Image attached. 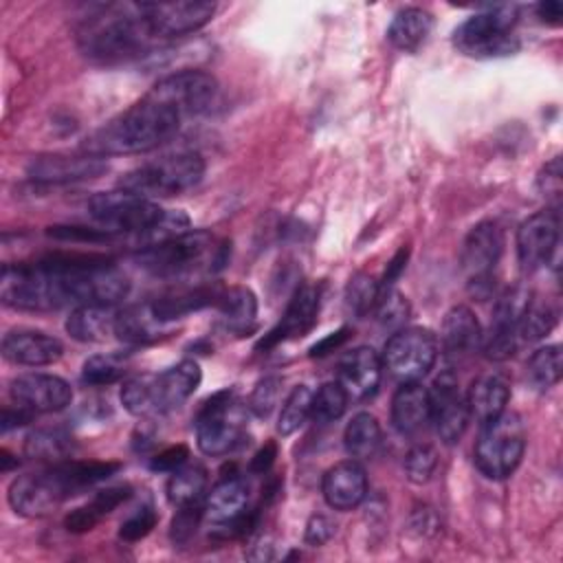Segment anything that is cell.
I'll list each match as a JSON object with an SVG mask.
<instances>
[{
  "instance_id": "obj_1",
  "label": "cell",
  "mask_w": 563,
  "mask_h": 563,
  "mask_svg": "<svg viewBox=\"0 0 563 563\" xmlns=\"http://www.w3.org/2000/svg\"><path fill=\"white\" fill-rule=\"evenodd\" d=\"M183 114L167 101L147 92L141 101L103 123L84 141V152L92 156L141 154L167 143L180 128Z\"/></svg>"
},
{
  "instance_id": "obj_2",
  "label": "cell",
  "mask_w": 563,
  "mask_h": 563,
  "mask_svg": "<svg viewBox=\"0 0 563 563\" xmlns=\"http://www.w3.org/2000/svg\"><path fill=\"white\" fill-rule=\"evenodd\" d=\"M77 40L86 57L103 64L136 59L161 42L141 2L99 7L84 20Z\"/></svg>"
},
{
  "instance_id": "obj_3",
  "label": "cell",
  "mask_w": 563,
  "mask_h": 563,
  "mask_svg": "<svg viewBox=\"0 0 563 563\" xmlns=\"http://www.w3.org/2000/svg\"><path fill=\"white\" fill-rule=\"evenodd\" d=\"M229 246L216 244L209 231H185L169 240L143 246L136 262L143 271L158 277H183L202 266L220 268L227 262Z\"/></svg>"
},
{
  "instance_id": "obj_4",
  "label": "cell",
  "mask_w": 563,
  "mask_h": 563,
  "mask_svg": "<svg viewBox=\"0 0 563 563\" xmlns=\"http://www.w3.org/2000/svg\"><path fill=\"white\" fill-rule=\"evenodd\" d=\"M0 299L15 310H57L73 303L68 275L53 273L40 262L4 264L0 273Z\"/></svg>"
},
{
  "instance_id": "obj_5",
  "label": "cell",
  "mask_w": 563,
  "mask_h": 563,
  "mask_svg": "<svg viewBox=\"0 0 563 563\" xmlns=\"http://www.w3.org/2000/svg\"><path fill=\"white\" fill-rule=\"evenodd\" d=\"M205 174V161L198 152H176L130 169L119 189L143 198H169L194 189Z\"/></svg>"
},
{
  "instance_id": "obj_6",
  "label": "cell",
  "mask_w": 563,
  "mask_h": 563,
  "mask_svg": "<svg viewBox=\"0 0 563 563\" xmlns=\"http://www.w3.org/2000/svg\"><path fill=\"white\" fill-rule=\"evenodd\" d=\"M517 13L512 7H488L466 18L453 33V44L460 53L477 59L506 57L519 51L515 35Z\"/></svg>"
},
{
  "instance_id": "obj_7",
  "label": "cell",
  "mask_w": 563,
  "mask_h": 563,
  "mask_svg": "<svg viewBox=\"0 0 563 563\" xmlns=\"http://www.w3.org/2000/svg\"><path fill=\"white\" fill-rule=\"evenodd\" d=\"M526 451V429L517 413L504 411L482 424L475 442V466L488 479H504L515 473Z\"/></svg>"
},
{
  "instance_id": "obj_8",
  "label": "cell",
  "mask_w": 563,
  "mask_h": 563,
  "mask_svg": "<svg viewBox=\"0 0 563 563\" xmlns=\"http://www.w3.org/2000/svg\"><path fill=\"white\" fill-rule=\"evenodd\" d=\"M246 431V413L231 389L213 394L196 413V440L205 455H227L235 451Z\"/></svg>"
},
{
  "instance_id": "obj_9",
  "label": "cell",
  "mask_w": 563,
  "mask_h": 563,
  "mask_svg": "<svg viewBox=\"0 0 563 563\" xmlns=\"http://www.w3.org/2000/svg\"><path fill=\"white\" fill-rule=\"evenodd\" d=\"M202 519L216 539L249 534L257 523V508L249 506V484L242 475H224L202 501Z\"/></svg>"
},
{
  "instance_id": "obj_10",
  "label": "cell",
  "mask_w": 563,
  "mask_h": 563,
  "mask_svg": "<svg viewBox=\"0 0 563 563\" xmlns=\"http://www.w3.org/2000/svg\"><path fill=\"white\" fill-rule=\"evenodd\" d=\"M88 209L99 227L108 233H134L139 238H145L150 231H154L167 213L154 200L125 189L92 196Z\"/></svg>"
},
{
  "instance_id": "obj_11",
  "label": "cell",
  "mask_w": 563,
  "mask_h": 563,
  "mask_svg": "<svg viewBox=\"0 0 563 563\" xmlns=\"http://www.w3.org/2000/svg\"><path fill=\"white\" fill-rule=\"evenodd\" d=\"M438 358V339L427 328L396 330L383 350V369L400 383H418Z\"/></svg>"
},
{
  "instance_id": "obj_12",
  "label": "cell",
  "mask_w": 563,
  "mask_h": 563,
  "mask_svg": "<svg viewBox=\"0 0 563 563\" xmlns=\"http://www.w3.org/2000/svg\"><path fill=\"white\" fill-rule=\"evenodd\" d=\"M504 251V235L497 222L484 220L475 224L462 244V271L468 277L471 292L486 299L493 290L490 277Z\"/></svg>"
},
{
  "instance_id": "obj_13",
  "label": "cell",
  "mask_w": 563,
  "mask_h": 563,
  "mask_svg": "<svg viewBox=\"0 0 563 563\" xmlns=\"http://www.w3.org/2000/svg\"><path fill=\"white\" fill-rule=\"evenodd\" d=\"M150 92L172 103L183 117H191L205 112L213 103L218 81L205 70H178L158 79Z\"/></svg>"
},
{
  "instance_id": "obj_14",
  "label": "cell",
  "mask_w": 563,
  "mask_h": 563,
  "mask_svg": "<svg viewBox=\"0 0 563 563\" xmlns=\"http://www.w3.org/2000/svg\"><path fill=\"white\" fill-rule=\"evenodd\" d=\"M530 292L521 286L508 288L495 303L488 334H482V347L488 358L504 361L515 354L519 341V319L530 301Z\"/></svg>"
},
{
  "instance_id": "obj_15",
  "label": "cell",
  "mask_w": 563,
  "mask_h": 563,
  "mask_svg": "<svg viewBox=\"0 0 563 563\" xmlns=\"http://www.w3.org/2000/svg\"><path fill=\"white\" fill-rule=\"evenodd\" d=\"M143 13L158 40L180 37L202 29L216 13V2L209 0H169L141 2Z\"/></svg>"
},
{
  "instance_id": "obj_16",
  "label": "cell",
  "mask_w": 563,
  "mask_h": 563,
  "mask_svg": "<svg viewBox=\"0 0 563 563\" xmlns=\"http://www.w3.org/2000/svg\"><path fill=\"white\" fill-rule=\"evenodd\" d=\"M431 422L444 444H455L466 431L471 420L466 398L457 389V380L451 372H442L429 389Z\"/></svg>"
},
{
  "instance_id": "obj_17",
  "label": "cell",
  "mask_w": 563,
  "mask_h": 563,
  "mask_svg": "<svg viewBox=\"0 0 563 563\" xmlns=\"http://www.w3.org/2000/svg\"><path fill=\"white\" fill-rule=\"evenodd\" d=\"M559 242V216L554 209H541L517 229V257L523 271L532 273L545 266Z\"/></svg>"
},
{
  "instance_id": "obj_18",
  "label": "cell",
  "mask_w": 563,
  "mask_h": 563,
  "mask_svg": "<svg viewBox=\"0 0 563 563\" xmlns=\"http://www.w3.org/2000/svg\"><path fill=\"white\" fill-rule=\"evenodd\" d=\"M11 400L31 413L62 411L73 400L70 385L55 374H22L9 383Z\"/></svg>"
},
{
  "instance_id": "obj_19",
  "label": "cell",
  "mask_w": 563,
  "mask_h": 563,
  "mask_svg": "<svg viewBox=\"0 0 563 563\" xmlns=\"http://www.w3.org/2000/svg\"><path fill=\"white\" fill-rule=\"evenodd\" d=\"M108 169V163L101 156L84 154V156H64L48 154L37 156L29 163V178L44 185H64L77 180H90L101 176Z\"/></svg>"
},
{
  "instance_id": "obj_20",
  "label": "cell",
  "mask_w": 563,
  "mask_h": 563,
  "mask_svg": "<svg viewBox=\"0 0 563 563\" xmlns=\"http://www.w3.org/2000/svg\"><path fill=\"white\" fill-rule=\"evenodd\" d=\"M319 288L312 284H301L297 286V290L292 292L286 312L282 317V321L266 332L260 343L255 345V350H271L277 343L286 341V339H297L303 336L317 321V312H319Z\"/></svg>"
},
{
  "instance_id": "obj_21",
  "label": "cell",
  "mask_w": 563,
  "mask_h": 563,
  "mask_svg": "<svg viewBox=\"0 0 563 563\" xmlns=\"http://www.w3.org/2000/svg\"><path fill=\"white\" fill-rule=\"evenodd\" d=\"M383 376V361L374 347L358 345L345 352L336 367V380L347 398L365 400L376 394Z\"/></svg>"
},
{
  "instance_id": "obj_22",
  "label": "cell",
  "mask_w": 563,
  "mask_h": 563,
  "mask_svg": "<svg viewBox=\"0 0 563 563\" xmlns=\"http://www.w3.org/2000/svg\"><path fill=\"white\" fill-rule=\"evenodd\" d=\"M7 497L11 508L24 517H44L66 499L48 468L42 473L15 477L9 486Z\"/></svg>"
},
{
  "instance_id": "obj_23",
  "label": "cell",
  "mask_w": 563,
  "mask_h": 563,
  "mask_svg": "<svg viewBox=\"0 0 563 563\" xmlns=\"http://www.w3.org/2000/svg\"><path fill=\"white\" fill-rule=\"evenodd\" d=\"M323 499L334 510L356 508L367 493V475L358 460H345L330 466L321 482Z\"/></svg>"
},
{
  "instance_id": "obj_24",
  "label": "cell",
  "mask_w": 563,
  "mask_h": 563,
  "mask_svg": "<svg viewBox=\"0 0 563 563\" xmlns=\"http://www.w3.org/2000/svg\"><path fill=\"white\" fill-rule=\"evenodd\" d=\"M202 372L196 361L185 358L158 376H152L154 411L167 413L178 409L200 385Z\"/></svg>"
},
{
  "instance_id": "obj_25",
  "label": "cell",
  "mask_w": 563,
  "mask_h": 563,
  "mask_svg": "<svg viewBox=\"0 0 563 563\" xmlns=\"http://www.w3.org/2000/svg\"><path fill=\"white\" fill-rule=\"evenodd\" d=\"M64 352L59 339L37 330H11L2 336V356L15 365H51Z\"/></svg>"
},
{
  "instance_id": "obj_26",
  "label": "cell",
  "mask_w": 563,
  "mask_h": 563,
  "mask_svg": "<svg viewBox=\"0 0 563 563\" xmlns=\"http://www.w3.org/2000/svg\"><path fill=\"white\" fill-rule=\"evenodd\" d=\"M431 420L429 389L420 383H402L391 398V424L402 435H413Z\"/></svg>"
},
{
  "instance_id": "obj_27",
  "label": "cell",
  "mask_w": 563,
  "mask_h": 563,
  "mask_svg": "<svg viewBox=\"0 0 563 563\" xmlns=\"http://www.w3.org/2000/svg\"><path fill=\"white\" fill-rule=\"evenodd\" d=\"M464 398L468 416L475 418L479 424H486L488 420L506 411V405L510 400V383L504 374H486L473 380Z\"/></svg>"
},
{
  "instance_id": "obj_28",
  "label": "cell",
  "mask_w": 563,
  "mask_h": 563,
  "mask_svg": "<svg viewBox=\"0 0 563 563\" xmlns=\"http://www.w3.org/2000/svg\"><path fill=\"white\" fill-rule=\"evenodd\" d=\"M121 468L119 462H77V460H66V462H57L48 468V473L53 475L55 484L59 486L62 495L68 499L77 493H81L84 488L103 482L106 477L114 475Z\"/></svg>"
},
{
  "instance_id": "obj_29",
  "label": "cell",
  "mask_w": 563,
  "mask_h": 563,
  "mask_svg": "<svg viewBox=\"0 0 563 563\" xmlns=\"http://www.w3.org/2000/svg\"><path fill=\"white\" fill-rule=\"evenodd\" d=\"M482 328L475 317V312L466 306H453L440 328V341L442 347L451 354H466L473 352L477 345H482Z\"/></svg>"
},
{
  "instance_id": "obj_30",
  "label": "cell",
  "mask_w": 563,
  "mask_h": 563,
  "mask_svg": "<svg viewBox=\"0 0 563 563\" xmlns=\"http://www.w3.org/2000/svg\"><path fill=\"white\" fill-rule=\"evenodd\" d=\"M165 321H161L152 308V303L128 306L114 317V334L132 345L152 343L161 336Z\"/></svg>"
},
{
  "instance_id": "obj_31",
  "label": "cell",
  "mask_w": 563,
  "mask_h": 563,
  "mask_svg": "<svg viewBox=\"0 0 563 563\" xmlns=\"http://www.w3.org/2000/svg\"><path fill=\"white\" fill-rule=\"evenodd\" d=\"M114 317L117 312L112 306H75L66 319V332L79 343H97L114 332Z\"/></svg>"
},
{
  "instance_id": "obj_32",
  "label": "cell",
  "mask_w": 563,
  "mask_h": 563,
  "mask_svg": "<svg viewBox=\"0 0 563 563\" xmlns=\"http://www.w3.org/2000/svg\"><path fill=\"white\" fill-rule=\"evenodd\" d=\"M431 24H433V20L424 9L407 7V9H402L394 15V20L387 29V40L398 51L413 53L427 40L429 31H431Z\"/></svg>"
},
{
  "instance_id": "obj_33",
  "label": "cell",
  "mask_w": 563,
  "mask_h": 563,
  "mask_svg": "<svg viewBox=\"0 0 563 563\" xmlns=\"http://www.w3.org/2000/svg\"><path fill=\"white\" fill-rule=\"evenodd\" d=\"M207 495V468L198 462H185L180 468L169 473L167 499L176 506L202 504Z\"/></svg>"
},
{
  "instance_id": "obj_34",
  "label": "cell",
  "mask_w": 563,
  "mask_h": 563,
  "mask_svg": "<svg viewBox=\"0 0 563 563\" xmlns=\"http://www.w3.org/2000/svg\"><path fill=\"white\" fill-rule=\"evenodd\" d=\"M220 297V288L213 286H196V288H185L172 295H165L156 301H152V308L161 321H174L180 319L194 310H200L209 303H216Z\"/></svg>"
},
{
  "instance_id": "obj_35",
  "label": "cell",
  "mask_w": 563,
  "mask_h": 563,
  "mask_svg": "<svg viewBox=\"0 0 563 563\" xmlns=\"http://www.w3.org/2000/svg\"><path fill=\"white\" fill-rule=\"evenodd\" d=\"M216 306L227 328L231 330H249L257 314V299L246 286H231L220 290Z\"/></svg>"
},
{
  "instance_id": "obj_36",
  "label": "cell",
  "mask_w": 563,
  "mask_h": 563,
  "mask_svg": "<svg viewBox=\"0 0 563 563\" xmlns=\"http://www.w3.org/2000/svg\"><path fill=\"white\" fill-rule=\"evenodd\" d=\"M380 438H383L380 424H378L376 416H372L367 411L356 413L347 422L345 433H343L345 451L350 453L352 460H367V457H372L378 451V446H380Z\"/></svg>"
},
{
  "instance_id": "obj_37",
  "label": "cell",
  "mask_w": 563,
  "mask_h": 563,
  "mask_svg": "<svg viewBox=\"0 0 563 563\" xmlns=\"http://www.w3.org/2000/svg\"><path fill=\"white\" fill-rule=\"evenodd\" d=\"M73 451V438L59 427L35 429L24 440V453L31 460L40 462H59Z\"/></svg>"
},
{
  "instance_id": "obj_38",
  "label": "cell",
  "mask_w": 563,
  "mask_h": 563,
  "mask_svg": "<svg viewBox=\"0 0 563 563\" xmlns=\"http://www.w3.org/2000/svg\"><path fill=\"white\" fill-rule=\"evenodd\" d=\"M526 374H528V380L539 389V391H545L550 387H554L559 380H561V374H563V354H561V347L559 345H545V347H539L528 365H526Z\"/></svg>"
},
{
  "instance_id": "obj_39",
  "label": "cell",
  "mask_w": 563,
  "mask_h": 563,
  "mask_svg": "<svg viewBox=\"0 0 563 563\" xmlns=\"http://www.w3.org/2000/svg\"><path fill=\"white\" fill-rule=\"evenodd\" d=\"M554 323H556V308L548 299L530 297L519 319V339L539 341L554 328Z\"/></svg>"
},
{
  "instance_id": "obj_40",
  "label": "cell",
  "mask_w": 563,
  "mask_h": 563,
  "mask_svg": "<svg viewBox=\"0 0 563 563\" xmlns=\"http://www.w3.org/2000/svg\"><path fill=\"white\" fill-rule=\"evenodd\" d=\"M347 394L345 389L339 385V380H330L323 383L317 391H312V407H310V418L325 424V422H334L343 416L345 407H347Z\"/></svg>"
},
{
  "instance_id": "obj_41",
  "label": "cell",
  "mask_w": 563,
  "mask_h": 563,
  "mask_svg": "<svg viewBox=\"0 0 563 563\" xmlns=\"http://www.w3.org/2000/svg\"><path fill=\"white\" fill-rule=\"evenodd\" d=\"M310 407H312V391L306 385L295 387L288 398L282 405L279 420H277V431L282 435L295 433L308 418H310Z\"/></svg>"
},
{
  "instance_id": "obj_42",
  "label": "cell",
  "mask_w": 563,
  "mask_h": 563,
  "mask_svg": "<svg viewBox=\"0 0 563 563\" xmlns=\"http://www.w3.org/2000/svg\"><path fill=\"white\" fill-rule=\"evenodd\" d=\"M378 297H380V286H378V282H376L372 275H367V273H356V275L350 279L347 288H345L347 308H350L354 314H358V317H363V314H367L372 308H376Z\"/></svg>"
},
{
  "instance_id": "obj_43",
  "label": "cell",
  "mask_w": 563,
  "mask_h": 563,
  "mask_svg": "<svg viewBox=\"0 0 563 563\" xmlns=\"http://www.w3.org/2000/svg\"><path fill=\"white\" fill-rule=\"evenodd\" d=\"M121 402L132 416H150L154 411L152 376H134L121 387Z\"/></svg>"
},
{
  "instance_id": "obj_44",
  "label": "cell",
  "mask_w": 563,
  "mask_h": 563,
  "mask_svg": "<svg viewBox=\"0 0 563 563\" xmlns=\"http://www.w3.org/2000/svg\"><path fill=\"white\" fill-rule=\"evenodd\" d=\"M123 363L112 354H97L84 361L81 380L88 385H110L123 376Z\"/></svg>"
},
{
  "instance_id": "obj_45",
  "label": "cell",
  "mask_w": 563,
  "mask_h": 563,
  "mask_svg": "<svg viewBox=\"0 0 563 563\" xmlns=\"http://www.w3.org/2000/svg\"><path fill=\"white\" fill-rule=\"evenodd\" d=\"M438 466V453L431 444H416L405 457L407 479L413 484H427Z\"/></svg>"
},
{
  "instance_id": "obj_46",
  "label": "cell",
  "mask_w": 563,
  "mask_h": 563,
  "mask_svg": "<svg viewBox=\"0 0 563 563\" xmlns=\"http://www.w3.org/2000/svg\"><path fill=\"white\" fill-rule=\"evenodd\" d=\"M376 312H378V321L385 328H398L400 330L405 325V321L409 319V303L400 292H396L391 288V290L380 292V297L376 301Z\"/></svg>"
},
{
  "instance_id": "obj_47",
  "label": "cell",
  "mask_w": 563,
  "mask_h": 563,
  "mask_svg": "<svg viewBox=\"0 0 563 563\" xmlns=\"http://www.w3.org/2000/svg\"><path fill=\"white\" fill-rule=\"evenodd\" d=\"M279 391H282V380L277 376H264L255 385V389H253V394L249 398L251 413L257 416V418L271 416V411L275 409V405L279 400Z\"/></svg>"
},
{
  "instance_id": "obj_48",
  "label": "cell",
  "mask_w": 563,
  "mask_h": 563,
  "mask_svg": "<svg viewBox=\"0 0 563 563\" xmlns=\"http://www.w3.org/2000/svg\"><path fill=\"white\" fill-rule=\"evenodd\" d=\"M200 521H202V504L178 508L176 517L172 519V530H169L172 541L178 545L187 543L196 534Z\"/></svg>"
},
{
  "instance_id": "obj_49",
  "label": "cell",
  "mask_w": 563,
  "mask_h": 563,
  "mask_svg": "<svg viewBox=\"0 0 563 563\" xmlns=\"http://www.w3.org/2000/svg\"><path fill=\"white\" fill-rule=\"evenodd\" d=\"M156 521H158V517H156V512H154L150 506L139 508L134 515H130V517L121 523L119 537H121L123 541H139V539H143V537H147V534L152 532V528L156 526Z\"/></svg>"
},
{
  "instance_id": "obj_50",
  "label": "cell",
  "mask_w": 563,
  "mask_h": 563,
  "mask_svg": "<svg viewBox=\"0 0 563 563\" xmlns=\"http://www.w3.org/2000/svg\"><path fill=\"white\" fill-rule=\"evenodd\" d=\"M51 238L57 240H70V242H106L112 238L106 229H92V227H75V224H55L46 231Z\"/></svg>"
},
{
  "instance_id": "obj_51",
  "label": "cell",
  "mask_w": 563,
  "mask_h": 563,
  "mask_svg": "<svg viewBox=\"0 0 563 563\" xmlns=\"http://www.w3.org/2000/svg\"><path fill=\"white\" fill-rule=\"evenodd\" d=\"M128 497H130V486H110V488L99 490L88 504H90V508L103 519V517L110 515L117 506H121Z\"/></svg>"
},
{
  "instance_id": "obj_52",
  "label": "cell",
  "mask_w": 563,
  "mask_h": 563,
  "mask_svg": "<svg viewBox=\"0 0 563 563\" xmlns=\"http://www.w3.org/2000/svg\"><path fill=\"white\" fill-rule=\"evenodd\" d=\"M189 457V449L185 444H176V446H169L165 451H161L158 455L152 457L150 462V468L152 471H161V473H172L176 468H180Z\"/></svg>"
},
{
  "instance_id": "obj_53",
  "label": "cell",
  "mask_w": 563,
  "mask_h": 563,
  "mask_svg": "<svg viewBox=\"0 0 563 563\" xmlns=\"http://www.w3.org/2000/svg\"><path fill=\"white\" fill-rule=\"evenodd\" d=\"M334 534V523L325 517V515H312L310 521L306 523V532H303V541L308 545H323L332 539Z\"/></svg>"
},
{
  "instance_id": "obj_54",
  "label": "cell",
  "mask_w": 563,
  "mask_h": 563,
  "mask_svg": "<svg viewBox=\"0 0 563 563\" xmlns=\"http://www.w3.org/2000/svg\"><path fill=\"white\" fill-rule=\"evenodd\" d=\"M99 521H101V517L90 508V504H86V506H79L73 512H68L66 519H64V526H66L68 532L81 534V532L92 530Z\"/></svg>"
},
{
  "instance_id": "obj_55",
  "label": "cell",
  "mask_w": 563,
  "mask_h": 563,
  "mask_svg": "<svg viewBox=\"0 0 563 563\" xmlns=\"http://www.w3.org/2000/svg\"><path fill=\"white\" fill-rule=\"evenodd\" d=\"M539 189L548 198H559L561 194V158H552L539 174Z\"/></svg>"
},
{
  "instance_id": "obj_56",
  "label": "cell",
  "mask_w": 563,
  "mask_h": 563,
  "mask_svg": "<svg viewBox=\"0 0 563 563\" xmlns=\"http://www.w3.org/2000/svg\"><path fill=\"white\" fill-rule=\"evenodd\" d=\"M407 257H409V249H407V246H402V249L394 255V260L387 264V271H385V275H383V282H378L380 292L391 290V284L400 277V273H402L405 266H407Z\"/></svg>"
},
{
  "instance_id": "obj_57",
  "label": "cell",
  "mask_w": 563,
  "mask_h": 563,
  "mask_svg": "<svg viewBox=\"0 0 563 563\" xmlns=\"http://www.w3.org/2000/svg\"><path fill=\"white\" fill-rule=\"evenodd\" d=\"M347 336H350V328H339L336 332H332V334H328L325 339H321L319 343H314V345L310 347V356H323V354L332 352L334 347H339L341 343H345Z\"/></svg>"
},
{
  "instance_id": "obj_58",
  "label": "cell",
  "mask_w": 563,
  "mask_h": 563,
  "mask_svg": "<svg viewBox=\"0 0 563 563\" xmlns=\"http://www.w3.org/2000/svg\"><path fill=\"white\" fill-rule=\"evenodd\" d=\"M35 413H31L29 409H24V407H18L15 405V409H11V407H4L2 409V420H0V427H2V431H9V429H15V427H22V424H26L31 418H33Z\"/></svg>"
},
{
  "instance_id": "obj_59",
  "label": "cell",
  "mask_w": 563,
  "mask_h": 563,
  "mask_svg": "<svg viewBox=\"0 0 563 563\" xmlns=\"http://www.w3.org/2000/svg\"><path fill=\"white\" fill-rule=\"evenodd\" d=\"M275 455H277V446H275V442H266L255 455H253V460H251V473H266L271 466H273V462H275Z\"/></svg>"
},
{
  "instance_id": "obj_60",
  "label": "cell",
  "mask_w": 563,
  "mask_h": 563,
  "mask_svg": "<svg viewBox=\"0 0 563 563\" xmlns=\"http://www.w3.org/2000/svg\"><path fill=\"white\" fill-rule=\"evenodd\" d=\"M537 15L541 18V22L559 26L561 18H563V4L559 0H545V2L537 4Z\"/></svg>"
}]
</instances>
